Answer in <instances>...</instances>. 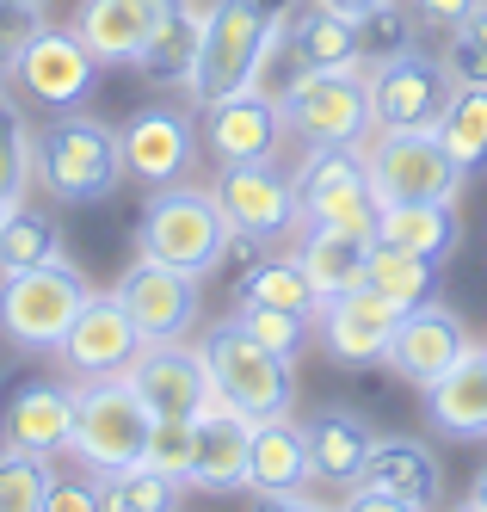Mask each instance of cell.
Wrapping results in <instances>:
<instances>
[{
  "mask_svg": "<svg viewBox=\"0 0 487 512\" xmlns=\"http://www.w3.org/2000/svg\"><path fill=\"white\" fill-rule=\"evenodd\" d=\"M31 167L56 204H105L130 179L124 136L87 112H56L44 130H31Z\"/></svg>",
  "mask_w": 487,
  "mask_h": 512,
  "instance_id": "cell-1",
  "label": "cell"
},
{
  "mask_svg": "<svg viewBox=\"0 0 487 512\" xmlns=\"http://www.w3.org/2000/svg\"><path fill=\"white\" fill-rule=\"evenodd\" d=\"M136 253L142 260H161L173 272H192V278H210L222 260L235 253V235L222 223V204L210 186H161L155 198L142 204V223H136Z\"/></svg>",
  "mask_w": 487,
  "mask_h": 512,
  "instance_id": "cell-2",
  "label": "cell"
},
{
  "mask_svg": "<svg viewBox=\"0 0 487 512\" xmlns=\"http://www.w3.org/2000/svg\"><path fill=\"white\" fill-rule=\"evenodd\" d=\"M284 19L266 13L259 0H216L204 7V38H198V62H192V105H216L229 93L259 87V68H266L272 44H278Z\"/></svg>",
  "mask_w": 487,
  "mask_h": 512,
  "instance_id": "cell-3",
  "label": "cell"
},
{
  "mask_svg": "<svg viewBox=\"0 0 487 512\" xmlns=\"http://www.w3.org/2000/svg\"><path fill=\"white\" fill-rule=\"evenodd\" d=\"M204 371L222 408H235L247 420H266V414H290L296 401V364L278 358L272 346H259L235 315H222L216 327H204Z\"/></svg>",
  "mask_w": 487,
  "mask_h": 512,
  "instance_id": "cell-4",
  "label": "cell"
},
{
  "mask_svg": "<svg viewBox=\"0 0 487 512\" xmlns=\"http://www.w3.org/2000/svg\"><path fill=\"white\" fill-rule=\"evenodd\" d=\"M284 130L303 149H364L370 124V75L364 68H303L278 87Z\"/></svg>",
  "mask_w": 487,
  "mask_h": 512,
  "instance_id": "cell-5",
  "label": "cell"
},
{
  "mask_svg": "<svg viewBox=\"0 0 487 512\" xmlns=\"http://www.w3.org/2000/svg\"><path fill=\"white\" fill-rule=\"evenodd\" d=\"M87 297H93V284L68 260H44L31 272H0V334L19 352H56L74 315L87 309Z\"/></svg>",
  "mask_w": 487,
  "mask_h": 512,
  "instance_id": "cell-6",
  "label": "cell"
},
{
  "mask_svg": "<svg viewBox=\"0 0 487 512\" xmlns=\"http://www.w3.org/2000/svg\"><path fill=\"white\" fill-rule=\"evenodd\" d=\"M148 432H155V408L130 389V377H99V383H81V395H74L68 457H81L93 475H111L148 457Z\"/></svg>",
  "mask_w": 487,
  "mask_h": 512,
  "instance_id": "cell-7",
  "label": "cell"
},
{
  "mask_svg": "<svg viewBox=\"0 0 487 512\" xmlns=\"http://www.w3.org/2000/svg\"><path fill=\"white\" fill-rule=\"evenodd\" d=\"M364 167H370V192L377 204H438V198H463V167L457 155L438 142V130H377L364 142Z\"/></svg>",
  "mask_w": 487,
  "mask_h": 512,
  "instance_id": "cell-8",
  "label": "cell"
},
{
  "mask_svg": "<svg viewBox=\"0 0 487 512\" xmlns=\"http://www.w3.org/2000/svg\"><path fill=\"white\" fill-rule=\"evenodd\" d=\"M216 204L222 223L241 247H284L303 235V204H296V186L278 161H241L216 173Z\"/></svg>",
  "mask_w": 487,
  "mask_h": 512,
  "instance_id": "cell-9",
  "label": "cell"
},
{
  "mask_svg": "<svg viewBox=\"0 0 487 512\" xmlns=\"http://www.w3.org/2000/svg\"><path fill=\"white\" fill-rule=\"evenodd\" d=\"M303 223H333V229H370L377 235V192H370L364 149H303L290 173Z\"/></svg>",
  "mask_w": 487,
  "mask_h": 512,
  "instance_id": "cell-10",
  "label": "cell"
},
{
  "mask_svg": "<svg viewBox=\"0 0 487 512\" xmlns=\"http://www.w3.org/2000/svg\"><path fill=\"white\" fill-rule=\"evenodd\" d=\"M364 75H370V124L377 130H438L444 105L457 93L451 68L432 50L389 56L377 68H364Z\"/></svg>",
  "mask_w": 487,
  "mask_h": 512,
  "instance_id": "cell-11",
  "label": "cell"
},
{
  "mask_svg": "<svg viewBox=\"0 0 487 512\" xmlns=\"http://www.w3.org/2000/svg\"><path fill=\"white\" fill-rule=\"evenodd\" d=\"M198 284H204V278L173 272V266L142 260V253H136L130 272L111 284V297H118V303H124V315L136 321L142 346H161V340H185V334L198 327V309H204Z\"/></svg>",
  "mask_w": 487,
  "mask_h": 512,
  "instance_id": "cell-12",
  "label": "cell"
},
{
  "mask_svg": "<svg viewBox=\"0 0 487 512\" xmlns=\"http://www.w3.org/2000/svg\"><path fill=\"white\" fill-rule=\"evenodd\" d=\"M198 142H204V155L216 167H241V161H278L284 149V105L278 93L266 87H247V93H229V99H216V105H198Z\"/></svg>",
  "mask_w": 487,
  "mask_h": 512,
  "instance_id": "cell-13",
  "label": "cell"
},
{
  "mask_svg": "<svg viewBox=\"0 0 487 512\" xmlns=\"http://www.w3.org/2000/svg\"><path fill=\"white\" fill-rule=\"evenodd\" d=\"M475 352V334H469V321L457 309H444L438 297L420 303V309H407L395 321V334H389V352L383 364L401 377V383H414V389H432L444 371H457V364Z\"/></svg>",
  "mask_w": 487,
  "mask_h": 512,
  "instance_id": "cell-14",
  "label": "cell"
},
{
  "mask_svg": "<svg viewBox=\"0 0 487 512\" xmlns=\"http://www.w3.org/2000/svg\"><path fill=\"white\" fill-rule=\"evenodd\" d=\"M124 136V167L136 186L161 192V186H179L198 161V118L185 105H142V112L118 130Z\"/></svg>",
  "mask_w": 487,
  "mask_h": 512,
  "instance_id": "cell-15",
  "label": "cell"
},
{
  "mask_svg": "<svg viewBox=\"0 0 487 512\" xmlns=\"http://www.w3.org/2000/svg\"><path fill=\"white\" fill-rule=\"evenodd\" d=\"M99 81V56L81 44V31H62V25H44L37 38L25 44L19 68H13V87L37 105H50V112H74Z\"/></svg>",
  "mask_w": 487,
  "mask_h": 512,
  "instance_id": "cell-16",
  "label": "cell"
},
{
  "mask_svg": "<svg viewBox=\"0 0 487 512\" xmlns=\"http://www.w3.org/2000/svg\"><path fill=\"white\" fill-rule=\"evenodd\" d=\"M142 352V334H136V321L124 315V303L111 297V290H93L87 309L74 315V327L62 334L56 358H62V371L74 383H99V377H124L130 364Z\"/></svg>",
  "mask_w": 487,
  "mask_h": 512,
  "instance_id": "cell-17",
  "label": "cell"
},
{
  "mask_svg": "<svg viewBox=\"0 0 487 512\" xmlns=\"http://www.w3.org/2000/svg\"><path fill=\"white\" fill-rule=\"evenodd\" d=\"M74 383L56 377H19L0 395V445L7 451H31V457H56L74 438Z\"/></svg>",
  "mask_w": 487,
  "mask_h": 512,
  "instance_id": "cell-18",
  "label": "cell"
},
{
  "mask_svg": "<svg viewBox=\"0 0 487 512\" xmlns=\"http://www.w3.org/2000/svg\"><path fill=\"white\" fill-rule=\"evenodd\" d=\"M407 309H395L383 290H340V297H321V315H315V334H321V352L333 364H377L389 352V334Z\"/></svg>",
  "mask_w": 487,
  "mask_h": 512,
  "instance_id": "cell-19",
  "label": "cell"
},
{
  "mask_svg": "<svg viewBox=\"0 0 487 512\" xmlns=\"http://www.w3.org/2000/svg\"><path fill=\"white\" fill-rule=\"evenodd\" d=\"M124 377H130V389L148 401V408H155V414H173V420H198L210 401H216L210 371H204V352L185 346V340L142 346Z\"/></svg>",
  "mask_w": 487,
  "mask_h": 512,
  "instance_id": "cell-20",
  "label": "cell"
},
{
  "mask_svg": "<svg viewBox=\"0 0 487 512\" xmlns=\"http://www.w3.org/2000/svg\"><path fill=\"white\" fill-rule=\"evenodd\" d=\"M315 482L309 432L296 414H266L253 420L247 438V494H303Z\"/></svg>",
  "mask_w": 487,
  "mask_h": 512,
  "instance_id": "cell-21",
  "label": "cell"
},
{
  "mask_svg": "<svg viewBox=\"0 0 487 512\" xmlns=\"http://www.w3.org/2000/svg\"><path fill=\"white\" fill-rule=\"evenodd\" d=\"M303 432H309V457H315V482L321 488H352V482H364V463H370V451H377V438H383L358 408H340V401L315 408L303 420Z\"/></svg>",
  "mask_w": 487,
  "mask_h": 512,
  "instance_id": "cell-22",
  "label": "cell"
},
{
  "mask_svg": "<svg viewBox=\"0 0 487 512\" xmlns=\"http://www.w3.org/2000/svg\"><path fill=\"white\" fill-rule=\"evenodd\" d=\"M198 426V445H192V469L185 482L204 488V494H247V438H253V420L210 401V408L192 420Z\"/></svg>",
  "mask_w": 487,
  "mask_h": 512,
  "instance_id": "cell-23",
  "label": "cell"
},
{
  "mask_svg": "<svg viewBox=\"0 0 487 512\" xmlns=\"http://www.w3.org/2000/svg\"><path fill=\"white\" fill-rule=\"evenodd\" d=\"M173 0H81V13H74V31H81V44L99 56V68H118L142 56V44L155 38L161 13Z\"/></svg>",
  "mask_w": 487,
  "mask_h": 512,
  "instance_id": "cell-24",
  "label": "cell"
},
{
  "mask_svg": "<svg viewBox=\"0 0 487 512\" xmlns=\"http://www.w3.org/2000/svg\"><path fill=\"white\" fill-rule=\"evenodd\" d=\"M426 401V426L438 438H457V445H481L487 438V346H475L457 371H444L432 389H420Z\"/></svg>",
  "mask_w": 487,
  "mask_h": 512,
  "instance_id": "cell-25",
  "label": "cell"
},
{
  "mask_svg": "<svg viewBox=\"0 0 487 512\" xmlns=\"http://www.w3.org/2000/svg\"><path fill=\"white\" fill-rule=\"evenodd\" d=\"M278 50L290 56V75L303 68H364V50H358V19L333 13V7H296L278 31Z\"/></svg>",
  "mask_w": 487,
  "mask_h": 512,
  "instance_id": "cell-26",
  "label": "cell"
},
{
  "mask_svg": "<svg viewBox=\"0 0 487 512\" xmlns=\"http://www.w3.org/2000/svg\"><path fill=\"white\" fill-rule=\"evenodd\" d=\"M364 482L383 488V494L414 500V506H426V512H438V500H444V463L432 457L426 438L383 432L377 451H370V463H364Z\"/></svg>",
  "mask_w": 487,
  "mask_h": 512,
  "instance_id": "cell-27",
  "label": "cell"
},
{
  "mask_svg": "<svg viewBox=\"0 0 487 512\" xmlns=\"http://www.w3.org/2000/svg\"><path fill=\"white\" fill-rule=\"evenodd\" d=\"M370 253H377V235L370 229H333V223H303L296 235V260L309 266L321 297H340V290H358L370 278Z\"/></svg>",
  "mask_w": 487,
  "mask_h": 512,
  "instance_id": "cell-28",
  "label": "cell"
},
{
  "mask_svg": "<svg viewBox=\"0 0 487 512\" xmlns=\"http://www.w3.org/2000/svg\"><path fill=\"white\" fill-rule=\"evenodd\" d=\"M377 241L407 247V253H420V260L444 266L463 247V210H457V198H438V204H383L377 210Z\"/></svg>",
  "mask_w": 487,
  "mask_h": 512,
  "instance_id": "cell-29",
  "label": "cell"
},
{
  "mask_svg": "<svg viewBox=\"0 0 487 512\" xmlns=\"http://www.w3.org/2000/svg\"><path fill=\"white\" fill-rule=\"evenodd\" d=\"M198 38H204V7L198 0H173L155 25V38L136 56V75L155 81V87H185L192 81V62H198Z\"/></svg>",
  "mask_w": 487,
  "mask_h": 512,
  "instance_id": "cell-30",
  "label": "cell"
},
{
  "mask_svg": "<svg viewBox=\"0 0 487 512\" xmlns=\"http://www.w3.org/2000/svg\"><path fill=\"white\" fill-rule=\"evenodd\" d=\"M235 303H266V309H290V315H321V290L309 278V266L296 253H253L247 272L235 278Z\"/></svg>",
  "mask_w": 487,
  "mask_h": 512,
  "instance_id": "cell-31",
  "label": "cell"
},
{
  "mask_svg": "<svg viewBox=\"0 0 487 512\" xmlns=\"http://www.w3.org/2000/svg\"><path fill=\"white\" fill-rule=\"evenodd\" d=\"M44 260H62V229L50 210L37 204H7V216H0V272H31Z\"/></svg>",
  "mask_w": 487,
  "mask_h": 512,
  "instance_id": "cell-32",
  "label": "cell"
},
{
  "mask_svg": "<svg viewBox=\"0 0 487 512\" xmlns=\"http://www.w3.org/2000/svg\"><path fill=\"white\" fill-rule=\"evenodd\" d=\"M99 488H105V512H179L192 482L155 469V463H130V469L99 475Z\"/></svg>",
  "mask_w": 487,
  "mask_h": 512,
  "instance_id": "cell-33",
  "label": "cell"
},
{
  "mask_svg": "<svg viewBox=\"0 0 487 512\" xmlns=\"http://www.w3.org/2000/svg\"><path fill=\"white\" fill-rule=\"evenodd\" d=\"M438 272H444V266L420 260V253L377 241V253H370V278H364V284H370V290H383L395 309H420V303L438 297Z\"/></svg>",
  "mask_w": 487,
  "mask_h": 512,
  "instance_id": "cell-34",
  "label": "cell"
},
{
  "mask_svg": "<svg viewBox=\"0 0 487 512\" xmlns=\"http://www.w3.org/2000/svg\"><path fill=\"white\" fill-rule=\"evenodd\" d=\"M438 142L457 155L463 173H481L487 167V87H457L451 105L438 118Z\"/></svg>",
  "mask_w": 487,
  "mask_h": 512,
  "instance_id": "cell-35",
  "label": "cell"
},
{
  "mask_svg": "<svg viewBox=\"0 0 487 512\" xmlns=\"http://www.w3.org/2000/svg\"><path fill=\"white\" fill-rule=\"evenodd\" d=\"M420 31H426V25L414 19V7H401V0H383V7L358 13V50H364V68L420 50Z\"/></svg>",
  "mask_w": 487,
  "mask_h": 512,
  "instance_id": "cell-36",
  "label": "cell"
},
{
  "mask_svg": "<svg viewBox=\"0 0 487 512\" xmlns=\"http://www.w3.org/2000/svg\"><path fill=\"white\" fill-rule=\"evenodd\" d=\"M31 179H37V167H31V124L19 118V105L0 93V204H19L31 192Z\"/></svg>",
  "mask_w": 487,
  "mask_h": 512,
  "instance_id": "cell-37",
  "label": "cell"
},
{
  "mask_svg": "<svg viewBox=\"0 0 487 512\" xmlns=\"http://www.w3.org/2000/svg\"><path fill=\"white\" fill-rule=\"evenodd\" d=\"M50 457L31 451H7L0 445V512H44L50 500Z\"/></svg>",
  "mask_w": 487,
  "mask_h": 512,
  "instance_id": "cell-38",
  "label": "cell"
},
{
  "mask_svg": "<svg viewBox=\"0 0 487 512\" xmlns=\"http://www.w3.org/2000/svg\"><path fill=\"white\" fill-rule=\"evenodd\" d=\"M241 327H247V334L259 340V346H272L278 358H303V346H309V334H315V321L309 315H290V309H266V303H235L229 309Z\"/></svg>",
  "mask_w": 487,
  "mask_h": 512,
  "instance_id": "cell-39",
  "label": "cell"
},
{
  "mask_svg": "<svg viewBox=\"0 0 487 512\" xmlns=\"http://www.w3.org/2000/svg\"><path fill=\"white\" fill-rule=\"evenodd\" d=\"M444 68H451L457 87H487V7H475L463 25L444 31Z\"/></svg>",
  "mask_w": 487,
  "mask_h": 512,
  "instance_id": "cell-40",
  "label": "cell"
},
{
  "mask_svg": "<svg viewBox=\"0 0 487 512\" xmlns=\"http://www.w3.org/2000/svg\"><path fill=\"white\" fill-rule=\"evenodd\" d=\"M192 445H198V426L192 420L155 414V432H148V457L142 463H155L167 475H185V469H192Z\"/></svg>",
  "mask_w": 487,
  "mask_h": 512,
  "instance_id": "cell-41",
  "label": "cell"
},
{
  "mask_svg": "<svg viewBox=\"0 0 487 512\" xmlns=\"http://www.w3.org/2000/svg\"><path fill=\"white\" fill-rule=\"evenodd\" d=\"M44 31V7H19V0H0V68H7V81H13V68L25 56V44Z\"/></svg>",
  "mask_w": 487,
  "mask_h": 512,
  "instance_id": "cell-42",
  "label": "cell"
},
{
  "mask_svg": "<svg viewBox=\"0 0 487 512\" xmlns=\"http://www.w3.org/2000/svg\"><path fill=\"white\" fill-rule=\"evenodd\" d=\"M44 512H105V488H99V475H50V500Z\"/></svg>",
  "mask_w": 487,
  "mask_h": 512,
  "instance_id": "cell-43",
  "label": "cell"
},
{
  "mask_svg": "<svg viewBox=\"0 0 487 512\" xmlns=\"http://www.w3.org/2000/svg\"><path fill=\"white\" fill-rule=\"evenodd\" d=\"M414 7V19L426 25V31H451V25H463L475 7H487V0H407Z\"/></svg>",
  "mask_w": 487,
  "mask_h": 512,
  "instance_id": "cell-44",
  "label": "cell"
},
{
  "mask_svg": "<svg viewBox=\"0 0 487 512\" xmlns=\"http://www.w3.org/2000/svg\"><path fill=\"white\" fill-rule=\"evenodd\" d=\"M340 512H426V506L401 500V494H383V488H370V482H352L346 500H340Z\"/></svg>",
  "mask_w": 487,
  "mask_h": 512,
  "instance_id": "cell-45",
  "label": "cell"
},
{
  "mask_svg": "<svg viewBox=\"0 0 487 512\" xmlns=\"http://www.w3.org/2000/svg\"><path fill=\"white\" fill-rule=\"evenodd\" d=\"M247 512H340V506H333V500H315V494L303 488V494H253Z\"/></svg>",
  "mask_w": 487,
  "mask_h": 512,
  "instance_id": "cell-46",
  "label": "cell"
},
{
  "mask_svg": "<svg viewBox=\"0 0 487 512\" xmlns=\"http://www.w3.org/2000/svg\"><path fill=\"white\" fill-rule=\"evenodd\" d=\"M315 7H333V13L358 19V13H370V7H383V0H315Z\"/></svg>",
  "mask_w": 487,
  "mask_h": 512,
  "instance_id": "cell-47",
  "label": "cell"
},
{
  "mask_svg": "<svg viewBox=\"0 0 487 512\" xmlns=\"http://www.w3.org/2000/svg\"><path fill=\"white\" fill-rule=\"evenodd\" d=\"M469 500H481V506H487V463L475 469V482H469Z\"/></svg>",
  "mask_w": 487,
  "mask_h": 512,
  "instance_id": "cell-48",
  "label": "cell"
},
{
  "mask_svg": "<svg viewBox=\"0 0 487 512\" xmlns=\"http://www.w3.org/2000/svg\"><path fill=\"white\" fill-rule=\"evenodd\" d=\"M438 512H487L481 500H451V506H438Z\"/></svg>",
  "mask_w": 487,
  "mask_h": 512,
  "instance_id": "cell-49",
  "label": "cell"
},
{
  "mask_svg": "<svg viewBox=\"0 0 487 512\" xmlns=\"http://www.w3.org/2000/svg\"><path fill=\"white\" fill-rule=\"evenodd\" d=\"M19 7H50V0H19Z\"/></svg>",
  "mask_w": 487,
  "mask_h": 512,
  "instance_id": "cell-50",
  "label": "cell"
},
{
  "mask_svg": "<svg viewBox=\"0 0 487 512\" xmlns=\"http://www.w3.org/2000/svg\"><path fill=\"white\" fill-rule=\"evenodd\" d=\"M0 93H7V68H0Z\"/></svg>",
  "mask_w": 487,
  "mask_h": 512,
  "instance_id": "cell-51",
  "label": "cell"
},
{
  "mask_svg": "<svg viewBox=\"0 0 487 512\" xmlns=\"http://www.w3.org/2000/svg\"><path fill=\"white\" fill-rule=\"evenodd\" d=\"M0 216H7V204H0Z\"/></svg>",
  "mask_w": 487,
  "mask_h": 512,
  "instance_id": "cell-52",
  "label": "cell"
},
{
  "mask_svg": "<svg viewBox=\"0 0 487 512\" xmlns=\"http://www.w3.org/2000/svg\"><path fill=\"white\" fill-rule=\"evenodd\" d=\"M481 346H487V340H481Z\"/></svg>",
  "mask_w": 487,
  "mask_h": 512,
  "instance_id": "cell-53",
  "label": "cell"
}]
</instances>
